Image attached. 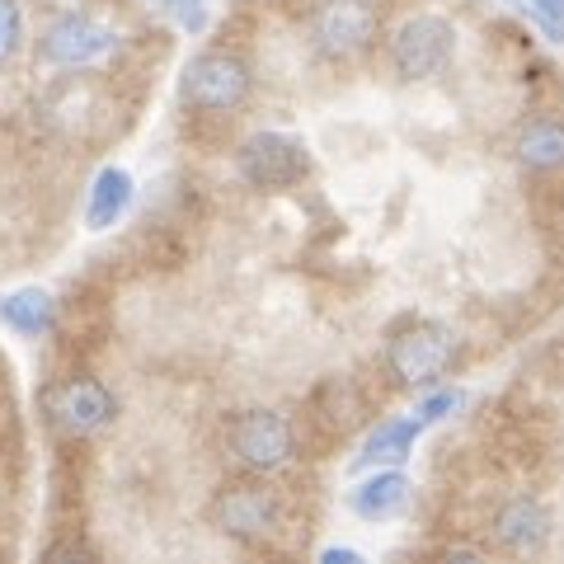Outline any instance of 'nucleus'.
<instances>
[{
    "label": "nucleus",
    "instance_id": "1",
    "mask_svg": "<svg viewBox=\"0 0 564 564\" xmlns=\"http://www.w3.org/2000/svg\"><path fill=\"white\" fill-rule=\"evenodd\" d=\"M212 527L231 541H269L282 527V494L263 480H236L212 499Z\"/></svg>",
    "mask_w": 564,
    "mask_h": 564
},
{
    "label": "nucleus",
    "instance_id": "2",
    "mask_svg": "<svg viewBox=\"0 0 564 564\" xmlns=\"http://www.w3.org/2000/svg\"><path fill=\"white\" fill-rule=\"evenodd\" d=\"M452 352H456V339H452L447 325L414 321V325H404L391 344H386V367H391V377L400 386H419L423 391V386L443 381Z\"/></svg>",
    "mask_w": 564,
    "mask_h": 564
},
{
    "label": "nucleus",
    "instance_id": "3",
    "mask_svg": "<svg viewBox=\"0 0 564 564\" xmlns=\"http://www.w3.org/2000/svg\"><path fill=\"white\" fill-rule=\"evenodd\" d=\"M184 104L203 113H226L240 109L245 95H250V66H245L236 52H203L184 66Z\"/></svg>",
    "mask_w": 564,
    "mask_h": 564
},
{
    "label": "nucleus",
    "instance_id": "4",
    "mask_svg": "<svg viewBox=\"0 0 564 564\" xmlns=\"http://www.w3.org/2000/svg\"><path fill=\"white\" fill-rule=\"evenodd\" d=\"M377 24H381L377 0H321V10L311 20V39L321 47V57L348 62L372 47Z\"/></svg>",
    "mask_w": 564,
    "mask_h": 564
},
{
    "label": "nucleus",
    "instance_id": "5",
    "mask_svg": "<svg viewBox=\"0 0 564 564\" xmlns=\"http://www.w3.org/2000/svg\"><path fill=\"white\" fill-rule=\"evenodd\" d=\"M456 52V29L443 20V14H414L404 20L391 39V62L404 80H429L437 76Z\"/></svg>",
    "mask_w": 564,
    "mask_h": 564
},
{
    "label": "nucleus",
    "instance_id": "6",
    "mask_svg": "<svg viewBox=\"0 0 564 564\" xmlns=\"http://www.w3.org/2000/svg\"><path fill=\"white\" fill-rule=\"evenodd\" d=\"M311 170V155L296 137L288 132H254L240 147V180L250 188H292L302 184Z\"/></svg>",
    "mask_w": 564,
    "mask_h": 564
},
{
    "label": "nucleus",
    "instance_id": "7",
    "mask_svg": "<svg viewBox=\"0 0 564 564\" xmlns=\"http://www.w3.org/2000/svg\"><path fill=\"white\" fill-rule=\"evenodd\" d=\"M231 452L250 470H278L296 456V429L278 410H250L231 423Z\"/></svg>",
    "mask_w": 564,
    "mask_h": 564
},
{
    "label": "nucleus",
    "instance_id": "8",
    "mask_svg": "<svg viewBox=\"0 0 564 564\" xmlns=\"http://www.w3.org/2000/svg\"><path fill=\"white\" fill-rule=\"evenodd\" d=\"M39 52L52 66H95L118 52V33L109 24L90 20V14H62V20L47 24Z\"/></svg>",
    "mask_w": 564,
    "mask_h": 564
},
{
    "label": "nucleus",
    "instance_id": "9",
    "mask_svg": "<svg viewBox=\"0 0 564 564\" xmlns=\"http://www.w3.org/2000/svg\"><path fill=\"white\" fill-rule=\"evenodd\" d=\"M113 414H118V400L109 395V386L95 377H70L66 386L52 391V419H57V429L70 437L99 433L104 423H113Z\"/></svg>",
    "mask_w": 564,
    "mask_h": 564
},
{
    "label": "nucleus",
    "instance_id": "10",
    "mask_svg": "<svg viewBox=\"0 0 564 564\" xmlns=\"http://www.w3.org/2000/svg\"><path fill=\"white\" fill-rule=\"evenodd\" d=\"M494 536L513 555H536L541 545L551 541V513H545L541 499L518 494V499H508L499 513H494Z\"/></svg>",
    "mask_w": 564,
    "mask_h": 564
},
{
    "label": "nucleus",
    "instance_id": "11",
    "mask_svg": "<svg viewBox=\"0 0 564 564\" xmlns=\"http://www.w3.org/2000/svg\"><path fill=\"white\" fill-rule=\"evenodd\" d=\"M132 207V174L122 165H104L85 198V226L90 231H109V226Z\"/></svg>",
    "mask_w": 564,
    "mask_h": 564
},
{
    "label": "nucleus",
    "instance_id": "12",
    "mask_svg": "<svg viewBox=\"0 0 564 564\" xmlns=\"http://www.w3.org/2000/svg\"><path fill=\"white\" fill-rule=\"evenodd\" d=\"M0 321L14 334H24V339H39V334H47L52 321H57V302H52V292H43V288H20V292L0 296Z\"/></svg>",
    "mask_w": 564,
    "mask_h": 564
},
{
    "label": "nucleus",
    "instance_id": "13",
    "mask_svg": "<svg viewBox=\"0 0 564 564\" xmlns=\"http://www.w3.org/2000/svg\"><path fill=\"white\" fill-rule=\"evenodd\" d=\"M518 161L536 174H551L564 165V122L560 118H536L518 132Z\"/></svg>",
    "mask_w": 564,
    "mask_h": 564
},
{
    "label": "nucleus",
    "instance_id": "14",
    "mask_svg": "<svg viewBox=\"0 0 564 564\" xmlns=\"http://www.w3.org/2000/svg\"><path fill=\"white\" fill-rule=\"evenodd\" d=\"M419 429L423 423L419 419H391V423H377V433L367 437V447H362V456L352 466H400L404 456L414 452V437H419Z\"/></svg>",
    "mask_w": 564,
    "mask_h": 564
},
{
    "label": "nucleus",
    "instance_id": "15",
    "mask_svg": "<svg viewBox=\"0 0 564 564\" xmlns=\"http://www.w3.org/2000/svg\"><path fill=\"white\" fill-rule=\"evenodd\" d=\"M410 499V480L400 470H386V475H372L367 485L352 489V513L358 518H391L404 508Z\"/></svg>",
    "mask_w": 564,
    "mask_h": 564
},
{
    "label": "nucleus",
    "instance_id": "16",
    "mask_svg": "<svg viewBox=\"0 0 564 564\" xmlns=\"http://www.w3.org/2000/svg\"><path fill=\"white\" fill-rule=\"evenodd\" d=\"M508 6L527 14L545 33V43H564V0H508Z\"/></svg>",
    "mask_w": 564,
    "mask_h": 564
},
{
    "label": "nucleus",
    "instance_id": "17",
    "mask_svg": "<svg viewBox=\"0 0 564 564\" xmlns=\"http://www.w3.org/2000/svg\"><path fill=\"white\" fill-rule=\"evenodd\" d=\"M24 43V14L20 0H0V62H10Z\"/></svg>",
    "mask_w": 564,
    "mask_h": 564
},
{
    "label": "nucleus",
    "instance_id": "18",
    "mask_svg": "<svg viewBox=\"0 0 564 564\" xmlns=\"http://www.w3.org/2000/svg\"><path fill=\"white\" fill-rule=\"evenodd\" d=\"M155 10H165L170 20L180 29H188V33L207 29V6H203V0H155Z\"/></svg>",
    "mask_w": 564,
    "mask_h": 564
},
{
    "label": "nucleus",
    "instance_id": "19",
    "mask_svg": "<svg viewBox=\"0 0 564 564\" xmlns=\"http://www.w3.org/2000/svg\"><path fill=\"white\" fill-rule=\"evenodd\" d=\"M452 410H462V395L443 391V395H433V400L419 410V423H433V419H443V414H452Z\"/></svg>",
    "mask_w": 564,
    "mask_h": 564
},
{
    "label": "nucleus",
    "instance_id": "20",
    "mask_svg": "<svg viewBox=\"0 0 564 564\" xmlns=\"http://www.w3.org/2000/svg\"><path fill=\"white\" fill-rule=\"evenodd\" d=\"M321 560H325V564H358L362 555H358V551H339V545H334V551H325Z\"/></svg>",
    "mask_w": 564,
    "mask_h": 564
}]
</instances>
